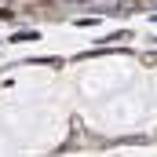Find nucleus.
Returning a JSON list of instances; mask_svg holds the SVG:
<instances>
[{"mask_svg":"<svg viewBox=\"0 0 157 157\" xmlns=\"http://www.w3.org/2000/svg\"><path fill=\"white\" fill-rule=\"evenodd\" d=\"M143 4H146V0H121V4H117V11H121V15H128V11H139Z\"/></svg>","mask_w":157,"mask_h":157,"instance_id":"obj_1","label":"nucleus"},{"mask_svg":"<svg viewBox=\"0 0 157 157\" xmlns=\"http://www.w3.org/2000/svg\"><path fill=\"white\" fill-rule=\"evenodd\" d=\"M15 44H26V40H37V33H33V29H22V33H15Z\"/></svg>","mask_w":157,"mask_h":157,"instance_id":"obj_2","label":"nucleus"}]
</instances>
